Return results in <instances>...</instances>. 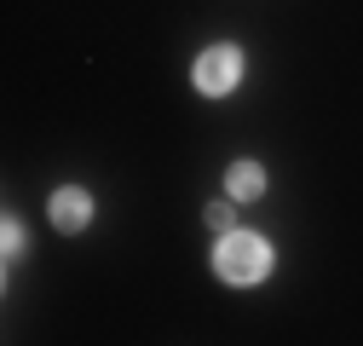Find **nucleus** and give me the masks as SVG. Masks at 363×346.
<instances>
[{"label": "nucleus", "instance_id": "nucleus-3", "mask_svg": "<svg viewBox=\"0 0 363 346\" xmlns=\"http://www.w3.org/2000/svg\"><path fill=\"white\" fill-rule=\"evenodd\" d=\"M86 220H93V196H86L81 185L52 191V225L58 231H86Z\"/></svg>", "mask_w": 363, "mask_h": 346}, {"label": "nucleus", "instance_id": "nucleus-2", "mask_svg": "<svg viewBox=\"0 0 363 346\" xmlns=\"http://www.w3.org/2000/svg\"><path fill=\"white\" fill-rule=\"evenodd\" d=\"M237 75H242V52L231 47V40H219V47H208V52L196 58V93L225 99V93L237 86Z\"/></svg>", "mask_w": 363, "mask_h": 346}, {"label": "nucleus", "instance_id": "nucleus-1", "mask_svg": "<svg viewBox=\"0 0 363 346\" xmlns=\"http://www.w3.org/2000/svg\"><path fill=\"white\" fill-rule=\"evenodd\" d=\"M271 266H277V248H271L265 237H254V231H219V242H213V272H219L225 283H237V289L265 283Z\"/></svg>", "mask_w": 363, "mask_h": 346}, {"label": "nucleus", "instance_id": "nucleus-5", "mask_svg": "<svg viewBox=\"0 0 363 346\" xmlns=\"http://www.w3.org/2000/svg\"><path fill=\"white\" fill-rule=\"evenodd\" d=\"M0 237H6V242H0V248H6V260H18V254H23V225L12 220V213H6V225H0Z\"/></svg>", "mask_w": 363, "mask_h": 346}, {"label": "nucleus", "instance_id": "nucleus-6", "mask_svg": "<svg viewBox=\"0 0 363 346\" xmlns=\"http://www.w3.org/2000/svg\"><path fill=\"white\" fill-rule=\"evenodd\" d=\"M231 220H237L231 202H208V225H213V231H231Z\"/></svg>", "mask_w": 363, "mask_h": 346}, {"label": "nucleus", "instance_id": "nucleus-4", "mask_svg": "<svg viewBox=\"0 0 363 346\" xmlns=\"http://www.w3.org/2000/svg\"><path fill=\"white\" fill-rule=\"evenodd\" d=\"M225 196H231V202L265 196V167L259 162H231V173H225Z\"/></svg>", "mask_w": 363, "mask_h": 346}]
</instances>
